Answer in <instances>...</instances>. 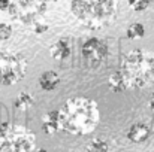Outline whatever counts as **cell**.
<instances>
[{
    "label": "cell",
    "mask_w": 154,
    "mask_h": 152,
    "mask_svg": "<svg viewBox=\"0 0 154 152\" xmlns=\"http://www.w3.org/2000/svg\"><path fill=\"white\" fill-rule=\"evenodd\" d=\"M14 0H0V10H9Z\"/></svg>",
    "instance_id": "cell-19"
},
{
    "label": "cell",
    "mask_w": 154,
    "mask_h": 152,
    "mask_svg": "<svg viewBox=\"0 0 154 152\" xmlns=\"http://www.w3.org/2000/svg\"><path fill=\"white\" fill-rule=\"evenodd\" d=\"M87 152H109V143L105 139H93L87 145Z\"/></svg>",
    "instance_id": "cell-15"
},
{
    "label": "cell",
    "mask_w": 154,
    "mask_h": 152,
    "mask_svg": "<svg viewBox=\"0 0 154 152\" xmlns=\"http://www.w3.org/2000/svg\"><path fill=\"white\" fill-rule=\"evenodd\" d=\"M58 113L61 130L75 136H87L93 133L100 121V110L97 103L88 97L67 99Z\"/></svg>",
    "instance_id": "cell-1"
},
{
    "label": "cell",
    "mask_w": 154,
    "mask_h": 152,
    "mask_svg": "<svg viewBox=\"0 0 154 152\" xmlns=\"http://www.w3.org/2000/svg\"><path fill=\"white\" fill-rule=\"evenodd\" d=\"M48 1H57V0H48Z\"/></svg>",
    "instance_id": "cell-22"
},
{
    "label": "cell",
    "mask_w": 154,
    "mask_h": 152,
    "mask_svg": "<svg viewBox=\"0 0 154 152\" xmlns=\"http://www.w3.org/2000/svg\"><path fill=\"white\" fill-rule=\"evenodd\" d=\"M70 45L66 39H58L57 42H54L51 46H50V54L52 55L54 60L57 61H61V60H66L69 55H70Z\"/></svg>",
    "instance_id": "cell-11"
},
{
    "label": "cell",
    "mask_w": 154,
    "mask_h": 152,
    "mask_svg": "<svg viewBox=\"0 0 154 152\" xmlns=\"http://www.w3.org/2000/svg\"><path fill=\"white\" fill-rule=\"evenodd\" d=\"M60 82H61L60 75L54 70H47L39 76V87L44 91H54L60 85Z\"/></svg>",
    "instance_id": "cell-10"
},
{
    "label": "cell",
    "mask_w": 154,
    "mask_h": 152,
    "mask_svg": "<svg viewBox=\"0 0 154 152\" xmlns=\"http://www.w3.org/2000/svg\"><path fill=\"white\" fill-rule=\"evenodd\" d=\"M27 70L26 60L15 52L0 51V85H15L24 76Z\"/></svg>",
    "instance_id": "cell-5"
},
{
    "label": "cell",
    "mask_w": 154,
    "mask_h": 152,
    "mask_svg": "<svg viewBox=\"0 0 154 152\" xmlns=\"http://www.w3.org/2000/svg\"><path fill=\"white\" fill-rule=\"evenodd\" d=\"M127 3H129V7L133 9L135 12H142L150 6L151 0H127Z\"/></svg>",
    "instance_id": "cell-16"
},
{
    "label": "cell",
    "mask_w": 154,
    "mask_h": 152,
    "mask_svg": "<svg viewBox=\"0 0 154 152\" xmlns=\"http://www.w3.org/2000/svg\"><path fill=\"white\" fill-rule=\"evenodd\" d=\"M36 136L24 125L3 122L0 125V152H35Z\"/></svg>",
    "instance_id": "cell-4"
},
{
    "label": "cell",
    "mask_w": 154,
    "mask_h": 152,
    "mask_svg": "<svg viewBox=\"0 0 154 152\" xmlns=\"http://www.w3.org/2000/svg\"><path fill=\"white\" fill-rule=\"evenodd\" d=\"M61 130V122H60V113L58 110H51L44 115L42 118V131L48 136H52Z\"/></svg>",
    "instance_id": "cell-9"
},
{
    "label": "cell",
    "mask_w": 154,
    "mask_h": 152,
    "mask_svg": "<svg viewBox=\"0 0 154 152\" xmlns=\"http://www.w3.org/2000/svg\"><path fill=\"white\" fill-rule=\"evenodd\" d=\"M33 96L30 94V93H20L18 96H17V99L14 101V104H15V107L18 109V110H27V109H30L32 106H33Z\"/></svg>",
    "instance_id": "cell-13"
},
{
    "label": "cell",
    "mask_w": 154,
    "mask_h": 152,
    "mask_svg": "<svg viewBox=\"0 0 154 152\" xmlns=\"http://www.w3.org/2000/svg\"><path fill=\"white\" fill-rule=\"evenodd\" d=\"M118 0H72L70 10L75 18L91 30L111 24L117 15Z\"/></svg>",
    "instance_id": "cell-2"
},
{
    "label": "cell",
    "mask_w": 154,
    "mask_h": 152,
    "mask_svg": "<svg viewBox=\"0 0 154 152\" xmlns=\"http://www.w3.org/2000/svg\"><path fill=\"white\" fill-rule=\"evenodd\" d=\"M35 152H48L47 149H44V148H36V151Z\"/></svg>",
    "instance_id": "cell-21"
},
{
    "label": "cell",
    "mask_w": 154,
    "mask_h": 152,
    "mask_svg": "<svg viewBox=\"0 0 154 152\" xmlns=\"http://www.w3.org/2000/svg\"><path fill=\"white\" fill-rule=\"evenodd\" d=\"M32 28H33V31H35L36 34H44V33H47V31L50 30V25H48L47 22L36 21V22L32 25Z\"/></svg>",
    "instance_id": "cell-18"
},
{
    "label": "cell",
    "mask_w": 154,
    "mask_h": 152,
    "mask_svg": "<svg viewBox=\"0 0 154 152\" xmlns=\"http://www.w3.org/2000/svg\"><path fill=\"white\" fill-rule=\"evenodd\" d=\"M108 84H109V88L112 91H115V93H123V91H126V90L130 88V85H129V82H127V79H126V76L123 75L121 70L114 72L109 76Z\"/></svg>",
    "instance_id": "cell-12"
},
{
    "label": "cell",
    "mask_w": 154,
    "mask_h": 152,
    "mask_svg": "<svg viewBox=\"0 0 154 152\" xmlns=\"http://www.w3.org/2000/svg\"><path fill=\"white\" fill-rule=\"evenodd\" d=\"M81 54L88 61L90 66H100L109 57V46L106 45L105 40L99 37H90L82 43Z\"/></svg>",
    "instance_id": "cell-7"
},
{
    "label": "cell",
    "mask_w": 154,
    "mask_h": 152,
    "mask_svg": "<svg viewBox=\"0 0 154 152\" xmlns=\"http://www.w3.org/2000/svg\"><path fill=\"white\" fill-rule=\"evenodd\" d=\"M151 134V128L144 124V122H136L133 125H130V128L127 130V139L133 143H142L145 142Z\"/></svg>",
    "instance_id": "cell-8"
},
{
    "label": "cell",
    "mask_w": 154,
    "mask_h": 152,
    "mask_svg": "<svg viewBox=\"0 0 154 152\" xmlns=\"http://www.w3.org/2000/svg\"><path fill=\"white\" fill-rule=\"evenodd\" d=\"M48 9V0H14L9 15L26 25H33Z\"/></svg>",
    "instance_id": "cell-6"
},
{
    "label": "cell",
    "mask_w": 154,
    "mask_h": 152,
    "mask_svg": "<svg viewBox=\"0 0 154 152\" xmlns=\"http://www.w3.org/2000/svg\"><path fill=\"white\" fill-rule=\"evenodd\" d=\"M14 30H12V25L8 24V22H0V42L2 40H8L11 36H12Z\"/></svg>",
    "instance_id": "cell-17"
},
{
    "label": "cell",
    "mask_w": 154,
    "mask_h": 152,
    "mask_svg": "<svg viewBox=\"0 0 154 152\" xmlns=\"http://www.w3.org/2000/svg\"><path fill=\"white\" fill-rule=\"evenodd\" d=\"M148 106H150L151 110H154V94H151V97H150V100H148Z\"/></svg>",
    "instance_id": "cell-20"
},
{
    "label": "cell",
    "mask_w": 154,
    "mask_h": 152,
    "mask_svg": "<svg viewBox=\"0 0 154 152\" xmlns=\"http://www.w3.org/2000/svg\"><path fill=\"white\" fill-rule=\"evenodd\" d=\"M120 70L126 76L130 88H145L154 84V52L133 49L121 61Z\"/></svg>",
    "instance_id": "cell-3"
},
{
    "label": "cell",
    "mask_w": 154,
    "mask_h": 152,
    "mask_svg": "<svg viewBox=\"0 0 154 152\" xmlns=\"http://www.w3.org/2000/svg\"><path fill=\"white\" fill-rule=\"evenodd\" d=\"M126 34H127V37L132 39V40L141 39V37L145 36V27H144V24H141V22H133V24H130V25L127 27Z\"/></svg>",
    "instance_id": "cell-14"
}]
</instances>
